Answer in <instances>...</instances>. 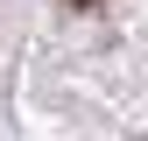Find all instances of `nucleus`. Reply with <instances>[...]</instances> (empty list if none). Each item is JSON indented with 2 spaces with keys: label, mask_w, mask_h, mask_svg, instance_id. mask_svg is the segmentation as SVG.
Returning a JSON list of instances; mask_svg holds the SVG:
<instances>
[{
  "label": "nucleus",
  "mask_w": 148,
  "mask_h": 141,
  "mask_svg": "<svg viewBox=\"0 0 148 141\" xmlns=\"http://www.w3.org/2000/svg\"><path fill=\"white\" fill-rule=\"evenodd\" d=\"M71 7H99V0H71Z\"/></svg>",
  "instance_id": "f257e3e1"
}]
</instances>
